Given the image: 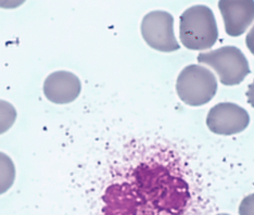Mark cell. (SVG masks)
<instances>
[{"mask_svg": "<svg viewBox=\"0 0 254 215\" xmlns=\"http://www.w3.org/2000/svg\"><path fill=\"white\" fill-rule=\"evenodd\" d=\"M82 83L76 75L67 71L51 73L44 83V94L51 102L65 104L73 102L79 96Z\"/></svg>", "mask_w": 254, "mask_h": 215, "instance_id": "cell-7", "label": "cell"}, {"mask_svg": "<svg viewBox=\"0 0 254 215\" xmlns=\"http://www.w3.org/2000/svg\"><path fill=\"white\" fill-rule=\"evenodd\" d=\"M218 215H229V214H225V213H223V214H218Z\"/></svg>", "mask_w": 254, "mask_h": 215, "instance_id": "cell-13", "label": "cell"}, {"mask_svg": "<svg viewBox=\"0 0 254 215\" xmlns=\"http://www.w3.org/2000/svg\"><path fill=\"white\" fill-rule=\"evenodd\" d=\"M198 62L211 67L217 73L223 85L240 84L250 73L249 62L239 48L225 46L209 52H201Z\"/></svg>", "mask_w": 254, "mask_h": 215, "instance_id": "cell-3", "label": "cell"}, {"mask_svg": "<svg viewBox=\"0 0 254 215\" xmlns=\"http://www.w3.org/2000/svg\"><path fill=\"white\" fill-rule=\"evenodd\" d=\"M218 7L224 20L225 31L229 36H240L254 21L252 0H222L218 2Z\"/></svg>", "mask_w": 254, "mask_h": 215, "instance_id": "cell-6", "label": "cell"}, {"mask_svg": "<svg viewBox=\"0 0 254 215\" xmlns=\"http://www.w3.org/2000/svg\"><path fill=\"white\" fill-rule=\"evenodd\" d=\"M16 120V110L8 101L0 99V135L9 131Z\"/></svg>", "mask_w": 254, "mask_h": 215, "instance_id": "cell-9", "label": "cell"}, {"mask_svg": "<svg viewBox=\"0 0 254 215\" xmlns=\"http://www.w3.org/2000/svg\"><path fill=\"white\" fill-rule=\"evenodd\" d=\"M239 215H254V194L249 195L241 201Z\"/></svg>", "mask_w": 254, "mask_h": 215, "instance_id": "cell-10", "label": "cell"}, {"mask_svg": "<svg viewBox=\"0 0 254 215\" xmlns=\"http://www.w3.org/2000/svg\"><path fill=\"white\" fill-rule=\"evenodd\" d=\"M246 44H247L248 49L250 50L252 55H254V26L251 28V31L247 35Z\"/></svg>", "mask_w": 254, "mask_h": 215, "instance_id": "cell-11", "label": "cell"}, {"mask_svg": "<svg viewBox=\"0 0 254 215\" xmlns=\"http://www.w3.org/2000/svg\"><path fill=\"white\" fill-rule=\"evenodd\" d=\"M141 35L150 47L162 52L180 50L174 33V17L162 10L151 11L143 16Z\"/></svg>", "mask_w": 254, "mask_h": 215, "instance_id": "cell-4", "label": "cell"}, {"mask_svg": "<svg viewBox=\"0 0 254 215\" xmlns=\"http://www.w3.org/2000/svg\"><path fill=\"white\" fill-rule=\"evenodd\" d=\"M247 97H248V102H249L254 108V80H253V83L249 86V88H248Z\"/></svg>", "mask_w": 254, "mask_h": 215, "instance_id": "cell-12", "label": "cell"}, {"mask_svg": "<svg viewBox=\"0 0 254 215\" xmlns=\"http://www.w3.org/2000/svg\"><path fill=\"white\" fill-rule=\"evenodd\" d=\"M176 91L183 102L191 107H200L215 96L217 79L207 68L188 66L178 75Z\"/></svg>", "mask_w": 254, "mask_h": 215, "instance_id": "cell-2", "label": "cell"}, {"mask_svg": "<svg viewBox=\"0 0 254 215\" xmlns=\"http://www.w3.org/2000/svg\"><path fill=\"white\" fill-rule=\"evenodd\" d=\"M181 42L190 50H206L215 45L218 28L213 11L206 5H193L180 17Z\"/></svg>", "mask_w": 254, "mask_h": 215, "instance_id": "cell-1", "label": "cell"}, {"mask_svg": "<svg viewBox=\"0 0 254 215\" xmlns=\"http://www.w3.org/2000/svg\"><path fill=\"white\" fill-rule=\"evenodd\" d=\"M250 123V116L236 103L223 102L213 107L206 118V125L217 135H235L244 132Z\"/></svg>", "mask_w": 254, "mask_h": 215, "instance_id": "cell-5", "label": "cell"}, {"mask_svg": "<svg viewBox=\"0 0 254 215\" xmlns=\"http://www.w3.org/2000/svg\"><path fill=\"white\" fill-rule=\"evenodd\" d=\"M15 179V167L12 160L3 152H0V195L12 187Z\"/></svg>", "mask_w": 254, "mask_h": 215, "instance_id": "cell-8", "label": "cell"}]
</instances>
